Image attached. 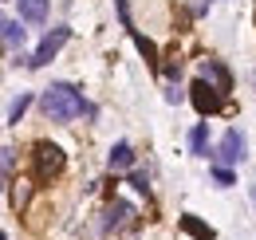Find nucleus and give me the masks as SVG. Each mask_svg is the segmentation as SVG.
Returning a JSON list of instances; mask_svg holds the SVG:
<instances>
[{"label": "nucleus", "instance_id": "1", "mask_svg": "<svg viewBox=\"0 0 256 240\" xmlns=\"http://www.w3.org/2000/svg\"><path fill=\"white\" fill-rule=\"evenodd\" d=\"M40 110L52 122H71L79 114H95V106L83 98V90L71 87V83H52V87L40 94Z\"/></svg>", "mask_w": 256, "mask_h": 240}, {"label": "nucleus", "instance_id": "15", "mask_svg": "<svg viewBox=\"0 0 256 240\" xmlns=\"http://www.w3.org/2000/svg\"><path fill=\"white\" fill-rule=\"evenodd\" d=\"M28 106H32V94H20V98L12 102V110H8V122H12V126H20V118H24V110H28Z\"/></svg>", "mask_w": 256, "mask_h": 240}, {"label": "nucleus", "instance_id": "17", "mask_svg": "<svg viewBox=\"0 0 256 240\" xmlns=\"http://www.w3.org/2000/svg\"><path fill=\"white\" fill-rule=\"evenodd\" d=\"M213 181H217V185H224V189H228V185H236L232 170H221V166H213Z\"/></svg>", "mask_w": 256, "mask_h": 240}, {"label": "nucleus", "instance_id": "6", "mask_svg": "<svg viewBox=\"0 0 256 240\" xmlns=\"http://www.w3.org/2000/svg\"><path fill=\"white\" fill-rule=\"evenodd\" d=\"M201 79H205L209 87H217L221 94L232 90V71H228L221 60H201Z\"/></svg>", "mask_w": 256, "mask_h": 240}, {"label": "nucleus", "instance_id": "7", "mask_svg": "<svg viewBox=\"0 0 256 240\" xmlns=\"http://www.w3.org/2000/svg\"><path fill=\"white\" fill-rule=\"evenodd\" d=\"M130 220H134V205L114 201V205H110V212H106V220H102V228H106V232H114V228H122V224H130Z\"/></svg>", "mask_w": 256, "mask_h": 240}, {"label": "nucleus", "instance_id": "12", "mask_svg": "<svg viewBox=\"0 0 256 240\" xmlns=\"http://www.w3.org/2000/svg\"><path fill=\"white\" fill-rule=\"evenodd\" d=\"M12 174H16V150L12 146H0V189L12 185Z\"/></svg>", "mask_w": 256, "mask_h": 240}, {"label": "nucleus", "instance_id": "9", "mask_svg": "<svg viewBox=\"0 0 256 240\" xmlns=\"http://www.w3.org/2000/svg\"><path fill=\"white\" fill-rule=\"evenodd\" d=\"M178 224H182V232H190L193 240H217V232H213V224H205V220H197L193 212H186V216H182Z\"/></svg>", "mask_w": 256, "mask_h": 240}, {"label": "nucleus", "instance_id": "13", "mask_svg": "<svg viewBox=\"0 0 256 240\" xmlns=\"http://www.w3.org/2000/svg\"><path fill=\"white\" fill-rule=\"evenodd\" d=\"M190 150L201 154V158H209V122H197L190 130Z\"/></svg>", "mask_w": 256, "mask_h": 240}, {"label": "nucleus", "instance_id": "14", "mask_svg": "<svg viewBox=\"0 0 256 240\" xmlns=\"http://www.w3.org/2000/svg\"><path fill=\"white\" fill-rule=\"evenodd\" d=\"M134 48L146 56V63H150L154 71L162 67V56H158V44H154V40H146V36H138V32H134Z\"/></svg>", "mask_w": 256, "mask_h": 240}, {"label": "nucleus", "instance_id": "10", "mask_svg": "<svg viewBox=\"0 0 256 240\" xmlns=\"http://www.w3.org/2000/svg\"><path fill=\"white\" fill-rule=\"evenodd\" d=\"M24 36H28V32L20 28V20H8V16L0 12V40H4V44H12V48H24Z\"/></svg>", "mask_w": 256, "mask_h": 240}, {"label": "nucleus", "instance_id": "4", "mask_svg": "<svg viewBox=\"0 0 256 240\" xmlns=\"http://www.w3.org/2000/svg\"><path fill=\"white\" fill-rule=\"evenodd\" d=\"M67 40H71V28H52L44 40H40V48H36L32 56H28V67L32 71H40V67H48V63L60 56V48H64Z\"/></svg>", "mask_w": 256, "mask_h": 240}, {"label": "nucleus", "instance_id": "11", "mask_svg": "<svg viewBox=\"0 0 256 240\" xmlns=\"http://www.w3.org/2000/svg\"><path fill=\"white\" fill-rule=\"evenodd\" d=\"M134 166V146L130 142H114L110 146V170H130Z\"/></svg>", "mask_w": 256, "mask_h": 240}, {"label": "nucleus", "instance_id": "18", "mask_svg": "<svg viewBox=\"0 0 256 240\" xmlns=\"http://www.w3.org/2000/svg\"><path fill=\"white\" fill-rule=\"evenodd\" d=\"M130 185H134L138 193H150V178H146L142 170H134V174H130Z\"/></svg>", "mask_w": 256, "mask_h": 240}, {"label": "nucleus", "instance_id": "8", "mask_svg": "<svg viewBox=\"0 0 256 240\" xmlns=\"http://www.w3.org/2000/svg\"><path fill=\"white\" fill-rule=\"evenodd\" d=\"M16 8H20L24 24H44L48 20V0H16Z\"/></svg>", "mask_w": 256, "mask_h": 240}, {"label": "nucleus", "instance_id": "2", "mask_svg": "<svg viewBox=\"0 0 256 240\" xmlns=\"http://www.w3.org/2000/svg\"><path fill=\"white\" fill-rule=\"evenodd\" d=\"M67 170V154L56 142H36L32 146V181L36 185H52V178H60Z\"/></svg>", "mask_w": 256, "mask_h": 240}, {"label": "nucleus", "instance_id": "20", "mask_svg": "<svg viewBox=\"0 0 256 240\" xmlns=\"http://www.w3.org/2000/svg\"><path fill=\"white\" fill-rule=\"evenodd\" d=\"M166 102H182V90L174 87V83H170V87H166Z\"/></svg>", "mask_w": 256, "mask_h": 240}, {"label": "nucleus", "instance_id": "16", "mask_svg": "<svg viewBox=\"0 0 256 240\" xmlns=\"http://www.w3.org/2000/svg\"><path fill=\"white\" fill-rule=\"evenodd\" d=\"M114 8H118V20H122V28L134 36V20H130V8H126V0H114Z\"/></svg>", "mask_w": 256, "mask_h": 240}, {"label": "nucleus", "instance_id": "21", "mask_svg": "<svg viewBox=\"0 0 256 240\" xmlns=\"http://www.w3.org/2000/svg\"><path fill=\"white\" fill-rule=\"evenodd\" d=\"M0 240H8V236H4V232H0Z\"/></svg>", "mask_w": 256, "mask_h": 240}, {"label": "nucleus", "instance_id": "3", "mask_svg": "<svg viewBox=\"0 0 256 240\" xmlns=\"http://www.w3.org/2000/svg\"><path fill=\"white\" fill-rule=\"evenodd\" d=\"M244 134L232 126V130H224L221 142H217V150H213V166H221V170H228V166H236V162H244Z\"/></svg>", "mask_w": 256, "mask_h": 240}, {"label": "nucleus", "instance_id": "19", "mask_svg": "<svg viewBox=\"0 0 256 240\" xmlns=\"http://www.w3.org/2000/svg\"><path fill=\"white\" fill-rule=\"evenodd\" d=\"M166 79H170V83H174V79H182V60L166 63Z\"/></svg>", "mask_w": 256, "mask_h": 240}, {"label": "nucleus", "instance_id": "5", "mask_svg": "<svg viewBox=\"0 0 256 240\" xmlns=\"http://www.w3.org/2000/svg\"><path fill=\"white\" fill-rule=\"evenodd\" d=\"M190 102H193V110H197L201 118H209V114H217L224 106V94L217 87H209L205 79H193L190 83Z\"/></svg>", "mask_w": 256, "mask_h": 240}]
</instances>
